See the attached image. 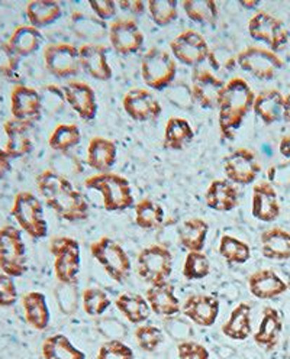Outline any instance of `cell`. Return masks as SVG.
I'll return each instance as SVG.
<instances>
[{
  "label": "cell",
  "instance_id": "obj_1",
  "mask_svg": "<svg viewBox=\"0 0 290 359\" xmlns=\"http://www.w3.org/2000/svg\"><path fill=\"white\" fill-rule=\"evenodd\" d=\"M37 187L39 194L46 200L61 219L67 222H80L88 217V205L84 196L74 189L69 178L54 170H44L37 177Z\"/></svg>",
  "mask_w": 290,
  "mask_h": 359
},
{
  "label": "cell",
  "instance_id": "obj_2",
  "mask_svg": "<svg viewBox=\"0 0 290 359\" xmlns=\"http://www.w3.org/2000/svg\"><path fill=\"white\" fill-rule=\"evenodd\" d=\"M256 95L250 84L241 77L230 80L218 100L219 129L222 138L232 140L245 116L253 109Z\"/></svg>",
  "mask_w": 290,
  "mask_h": 359
},
{
  "label": "cell",
  "instance_id": "obj_3",
  "mask_svg": "<svg viewBox=\"0 0 290 359\" xmlns=\"http://www.w3.org/2000/svg\"><path fill=\"white\" fill-rule=\"evenodd\" d=\"M84 187L102 194L103 208L107 212H124L133 206V196L128 180L115 172H100L88 177Z\"/></svg>",
  "mask_w": 290,
  "mask_h": 359
},
{
  "label": "cell",
  "instance_id": "obj_4",
  "mask_svg": "<svg viewBox=\"0 0 290 359\" xmlns=\"http://www.w3.org/2000/svg\"><path fill=\"white\" fill-rule=\"evenodd\" d=\"M12 216L19 228L32 239H44L48 235V223L44 217V206L34 193L20 191L16 194Z\"/></svg>",
  "mask_w": 290,
  "mask_h": 359
},
{
  "label": "cell",
  "instance_id": "obj_5",
  "mask_svg": "<svg viewBox=\"0 0 290 359\" xmlns=\"http://www.w3.org/2000/svg\"><path fill=\"white\" fill-rule=\"evenodd\" d=\"M50 251L54 255V273L60 284L73 287L77 284L80 273V245L69 236H55L50 242Z\"/></svg>",
  "mask_w": 290,
  "mask_h": 359
},
{
  "label": "cell",
  "instance_id": "obj_6",
  "mask_svg": "<svg viewBox=\"0 0 290 359\" xmlns=\"http://www.w3.org/2000/svg\"><path fill=\"white\" fill-rule=\"evenodd\" d=\"M0 269L12 278L27 273V246L19 229L11 224L0 228Z\"/></svg>",
  "mask_w": 290,
  "mask_h": 359
},
{
  "label": "cell",
  "instance_id": "obj_7",
  "mask_svg": "<svg viewBox=\"0 0 290 359\" xmlns=\"http://www.w3.org/2000/svg\"><path fill=\"white\" fill-rule=\"evenodd\" d=\"M91 252L110 278L119 284L126 281L131 273V259L117 241L103 236L92 243Z\"/></svg>",
  "mask_w": 290,
  "mask_h": 359
},
{
  "label": "cell",
  "instance_id": "obj_8",
  "mask_svg": "<svg viewBox=\"0 0 290 359\" xmlns=\"http://www.w3.org/2000/svg\"><path fill=\"white\" fill-rule=\"evenodd\" d=\"M177 64L170 53L162 48H151L145 53L141 62L144 83L152 90H164L176 77Z\"/></svg>",
  "mask_w": 290,
  "mask_h": 359
},
{
  "label": "cell",
  "instance_id": "obj_9",
  "mask_svg": "<svg viewBox=\"0 0 290 359\" xmlns=\"http://www.w3.org/2000/svg\"><path fill=\"white\" fill-rule=\"evenodd\" d=\"M173 271V254L169 248L159 243L147 246L138 254V274L151 284L167 283Z\"/></svg>",
  "mask_w": 290,
  "mask_h": 359
},
{
  "label": "cell",
  "instance_id": "obj_10",
  "mask_svg": "<svg viewBox=\"0 0 290 359\" xmlns=\"http://www.w3.org/2000/svg\"><path fill=\"white\" fill-rule=\"evenodd\" d=\"M237 64L244 72L263 81L273 80L277 72L283 69L282 58L276 53L261 47H249L238 53Z\"/></svg>",
  "mask_w": 290,
  "mask_h": 359
},
{
  "label": "cell",
  "instance_id": "obj_11",
  "mask_svg": "<svg viewBox=\"0 0 290 359\" xmlns=\"http://www.w3.org/2000/svg\"><path fill=\"white\" fill-rule=\"evenodd\" d=\"M249 34L253 39L264 42L270 51L283 50L289 42V31L283 22L264 11L257 12L249 22Z\"/></svg>",
  "mask_w": 290,
  "mask_h": 359
},
{
  "label": "cell",
  "instance_id": "obj_12",
  "mask_svg": "<svg viewBox=\"0 0 290 359\" xmlns=\"http://www.w3.org/2000/svg\"><path fill=\"white\" fill-rule=\"evenodd\" d=\"M44 62L50 74L57 79H69L80 73V54L74 45L60 42L44 50Z\"/></svg>",
  "mask_w": 290,
  "mask_h": 359
},
{
  "label": "cell",
  "instance_id": "obj_13",
  "mask_svg": "<svg viewBox=\"0 0 290 359\" xmlns=\"http://www.w3.org/2000/svg\"><path fill=\"white\" fill-rule=\"evenodd\" d=\"M224 171L232 184L249 186L256 182L261 165L253 151L238 148L224 158Z\"/></svg>",
  "mask_w": 290,
  "mask_h": 359
},
{
  "label": "cell",
  "instance_id": "obj_14",
  "mask_svg": "<svg viewBox=\"0 0 290 359\" xmlns=\"http://www.w3.org/2000/svg\"><path fill=\"white\" fill-rule=\"evenodd\" d=\"M170 50L177 61H180L182 64L189 67H195V69L202 64L211 53L206 39L193 29L177 35L170 42Z\"/></svg>",
  "mask_w": 290,
  "mask_h": 359
},
{
  "label": "cell",
  "instance_id": "obj_15",
  "mask_svg": "<svg viewBox=\"0 0 290 359\" xmlns=\"http://www.w3.org/2000/svg\"><path fill=\"white\" fill-rule=\"evenodd\" d=\"M42 107V96L38 90L25 84H18L12 88L11 111L13 119L32 126L34 122L41 119Z\"/></svg>",
  "mask_w": 290,
  "mask_h": 359
},
{
  "label": "cell",
  "instance_id": "obj_16",
  "mask_svg": "<svg viewBox=\"0 0 290 359\" xmlns=\"http://www.w3.org/2000/svg\"><path fill=\"white\" fill-rule=\"evenodd\" d=\"M109 41L121 55L138 53L144 45V34L132 19H118L109 28Z\"/></svg>",
  "mask_w": 290,
  "mask_h": 359
},
{
  "label": "cell",
  "instance_id": "obj_17",
  "mask_svg": "<svg viewBox=\"0 0 290 359\" xmlns=\"http://www.w3.org/2000/svg\"><path fill=\"white\" fill-rule=\"evenodd\" d=\"M124 110L137 122H148L162 115V104L152 93L144 88H132L124 97Z\"/></svg>",
  "mask_w": 290,
  "mask_h": 359
},
{
  "label": "cell",
  "instance_id": "obj_18",
  "mask_svg": "<svg viewBox=\"0 0 290 359\" xmlns=\"http://www.w3.org/2000/svg\"><path fill=\"white\" fill-rule=\"evenodd\" d=\"M224 87V81L209 70L196 67L192 73V93L195 100L204 109L218 107V100Z\"/></svg>",
  "mask_w": 290,
  "mask_h": 359
},
{
  "label": "cell",
  "instance_id": "obj_19",
  "mask_svg": "<svg viewBox=\"0 0 290 359\" xmlns=\"http://www.w3.org/2000/svg\"><path fill=\"white\" fill-rule=\"evenodd\" d=\"M65 102L83 121H93L98 115L95 90L83 81H70L62 87Z\"/></svg>",
  "mask_w": 290,
  "mask_h": 359
},
{
  "label": "cell",
  "instance_id": "obj_20",
  "mask_svg": "<svg viewBox=\"0 0 290 359\" xmlns=\"http://www.w3.org/2000/svg\"><path fill=\"white\" fill-rule=\"evenodd\" d=\"M81 69L95 80L109 81L112 79V67L107 61V51L99 43H83L79 48Z\"/></svg>",
  "mask_w": 290,
  "mask_h": 359
},
{
  "label": "cell",
  "instance_id": "obj_21",
  "mask_svg": "<svg viewBox=\"0 0 290 359\" xmlns=\"http://www.w3.org/2000/svg\"><path fill=\"white\" fill-rule=\"evenodd\" d=\"M182 311L197 326L211 327L219 316V300L208 294H193L186 299Z\"/></svg>",
  "mask_w": 290,
  "mask_h": 359
},
{
  "label": "cell",
  "instance_id": "obj_22",
  "mask_svg": "<svg viewBox=\"0 0 290 359\" xmlns=\"http://www.w3.org/2000/svg\"><path fill=\"white\" fill-rule=\"evenodd\" d=\"M253 216L264 223L275 222L280 216L277 191L269 182H261L253 189Z\"/></svg>",
  "mask_w": 290,
  "mask_h": 359
},
{
  "label": "cell",
  "instance_id": "obj_23",
  "mask_svg": "<svg viewBox=\"0 0 290 359\" xmlns=\"http://www.w3.org/2000/svg\"><path fill=\"white\" fill-rule=\"evenodd\" d=\"M250 293L260 300H272L289 290L287 283L283 281L273 269H260L249 278Z\"/></svg>",
  "mask_w": 290,
  "mask_h": 359
},
{
  "label": "cell",
  "instance_id": "obj_24",
  "mask_svg": "<svg viewBox=\"0 0 290 359\" xmlns=\"http://www.w3.org/2000/svg\"><path fill=\"white\" fill-rule=\"evenodd\" d=\"M145 299L151 307V311H154L157 316L173 318L182 310L180 302L174 294V287L169 283L151 285L147 290Z\"/></svg>",
  "mask_w": 290,
  "mask_h": 359
},
{
  "label": "cell",
  "instance_id": "obj_25",
  "mask_svg": "<svg viewBox=\"0 0 290 359\" xmlns=\"http://www.w3.org/2000/svg\"><path fill=\"white\" fill-rule=\"evenodd\" d=\"M31 125L19 122L16 119H9L4 125L6 135V147L5 151L11 158H22L31 154L34 145L31 140Z\"/></svg>",
  "mask_w": 290,
  "mask_h": 359
},
{
  "label": "cell",
  "instance_id": "obj_26",
  "mask_svg": "<svg viewBox=\"0 0 290 359\" xmlns=\"http://www.w3.org/2000/svg\"><path fill=\"white\" fill-rule=\"evenodd\" d=\"M282 332L283 319L279 310L275 307H264L258 330L254 334V342L265 351H272L279 344Z\"/></svg>",
  "mask_w": 290,
  "mask_h": 359
},
{
  "label": "cell",
  "instance_id": "obj_27",
  "mask_svg": "<svg viewBox=\"0 0 290 359\" xmlns=\"http://www.w3.org/2000/svg\"><path fill=\"white\" fill-rule=\"evenodd\" d=\"M205 200L215 212H231L238 206V190L230 180H213L206 190Z\"/></svg>",
  "mask_w": 290,
  "mask_h": 359
},
{
  "label": "cell",
  "instance_id": "obj_28",
  "mask_svg": "<svg viewBox=\"0 0 290 359\" xmlns=\"http://www.w3.org/2000/svg\"><path fill=\"white\" fill-rule=\"evenodd\" d=\"M284 96L276 88L263 90L256 96L253 110L264 125H273L283 119Z\"/></svg>",
  "mask_w": 290,
  "mask_h": 359
},
{
  "label": "cell",
  "instance_id": "obj_29",
  "mask_svg": "<svg viewBox=\"0 0 290 359\" xmlns=\"http://www.w3.org/2000/svg\"><path fill=\"white\" fill-rule=\"evenodd\" d=\"M118 148L114 141L95 137L87 147V164L99 172H107L117 161Z\"/></svg>",
  "mask_w": 290,
  "mask_h": 359
},
{
  "label": "cell",
  "instance_id": "obj_30",
  "mask_svg": "<svg viewBox=\"0 0 290 359\" xmlns=\"http://www.w3.org/2000/svg\"><path fill=\"white\" fill-rule=\"evenodd\" d=\"M22 307H24L25 319L35 330H46L50 325L51 314L47 303V297L39 291H29L22 297Z\"/></svg>",
  "mask_w": 290,
  "mask_h": 359
},
{
  "label": "cell",
  "instance_id": "obj_31",
  "mask_svg": "<svg viewBox=\"0 0 290 359\" xmlns=\"http://www.w3.org/2000/svg\"><path fill=\"white\" fill-rule=\"evenodd\" d=\"M261 252L273 261L290 258V233L282 228H272L261 233Z\"/></svg>",
  "mask_w": 290,
  "mask_h": 359
},
{
  "label": "cell",
  "instance_id": "obj_32",
  "mask_svg": "<svg viewBox=\"0 0 290 359\" xmlns=\"http://www.w3.org/2000/svg\"><path fill=\"white\" fill-rule=\"evenodd\" d=\"M251 330V306L249 303H239L222 326V333L232 341H245L250 338Z\"/></svg>",
  "mask_w": 290,
  "mask_h": 359
},
{
  "label": "cell",
  "instance_id": "obj_33",
  "mask_svg": "<svg viewBox=\"0 0 290 359\" xmlns=\"http://www.w3.org/2000/svg\"><path fill=\"white\" fill-rule=\"evenodd\" d=\"M42 42L44 36L41 31L31 25L18 27L8 41L11 48L19 58H25L35 54L41 48Z\"/></svg>",
  "mask_w": 290,
  "mask_h": 359
},
{
  "label": "cell",
  "instance_id": "obj_34",
  "mask_svg": "<svg viewBox=\"0 0 290 359\" xmlns=\"http://www.w3.org/2000/svg\"><path fill=\"white\" fill-rule=\"evenodd\" d=\"M25 12L29 25L37 29L53 25L62 15V9L55 0H32Z\"/></svg>",
  "mask_w": 290,
  "mask_h": 359
},
{
  "label": "cell",
  "instance_id": "obj_35",
  "mask_svg": "<svg viewBox=\"0 0 290 359\" xmlns=\"http://www.w3.org/2000/svg\"><path fill=\"white\" fill-rule=\"evenodd\" d=\"M209 232V224L200 217H192L183 222L178 229V241L187 251H202L206 236Z\"/></svg>",
  "mask_w": 290,
  "mask_h": 359
},
{
  "label": "cell",
  "instance_id": "obj_36",
  "mask_svg": "<svg viewBox=\"0 0 290 359\" xmlns=\"http://www.w3.org/2000/svg\"><path fill=\"white\" fill-rule=\"evenodd\" d=\"M115 306L132 325H141L147 322L151 314V307L147 299L140 294L124 293L115 300Z\"/></svg>",
  "mask_w": 290,
  "mask_h": 359
},
{
  "label": "cell",
  "instance_id": "obj_37",
  "mask_svg": "<svg viewBox=\"0 0 290 359\" xmlns=\"http://www.w3.org/2000/svg\"><path fill=\"white\" fill-rule=\"evenodd\" d=\"M42 356L44 359H86V353L62 333L51 334L44 341Z\"/></svg>",
  "mask_w": 290,
  "mask_h": 359
},
{
  "label": "cell",
  "instance_id": "obj_38",
  "mask_svg": "<svg viewBox=\"0 0 290 359\" xmlns=\"http://www.w3.org/2000/svg\"><path fill=\"white\" fill-rule=\"evenodd\" d=\"M195 138V132L189 121L183 118H170L164 132V148L180 151Z\"/></svg>",
  "mask_w": 290,
  "mask_h": 359
},
{
  "label": "cell",
  "instance_id": "obj_39",
  "mask_svg": "<svg viewBox=\"0 0 290 359\" xmlns=\"http://www.w3.org/2000/svg\"><path fill=\"white\" fill-rule=\"evenodd\" d=\"M136 222L141 229H159L164 223V209L151 198H143L136 205Z\"/></svg>",
  "mask_w": 290,
  "mask_h": 359
},
{
  "label": "cell",
  "instance_id": "obj_40",
  "mask_svg": "<svg viewBox=\"0 0 290 359\" xmlns=\"http://www.w3.org/2000/svg\"><path fill=\"white\" fill-rule=\"evenodd\" d=\"M81 141V133L77 125L74 123H61L55 126L50 135L48 145L53 151L58 154H69V151L77 147Z\"/></svg>",
  "mask_w": 290,
  "mask_h": 359
},
{
  "label": "cell",
  "instance_id": "obj_41",
  "mask_svg": "<svg viewBox=\"0 0 290 359\" xmlns=\"http://www.w3.org/2000/svg\"><path fill=\"white\" fill-rule=\"evenodd\" d=\"M72 29L79 38L86 39H100L107 32V27L103 20L81 12L72 15Z\"/></svg>",
  "mask_w": 290,
  "mask_h": 359
},
{
  "label": "cell",
  "instance_id": "obj_42",
  "mask_svg": "<svg viewBox=\"0 0 290 359\" xmlns=\"http://www.w3.org/2000/svg\"><path fill=\"white\" fill-rule=\"evenodd\" d=\"M219 254L228 264H245L251 258V248L244 242L231 235H224L219 242Z\"/></svg>",
  "mask_w": 290,
  "mask_h": 359
},
{
  "label": "cell",
  "instance_id": "obj_43",
  "mask_svg": "<svg viewBox=\"0 0 290 359\" xmlns=\"http://www.w3.org/2000/svg\"><path fill=\"white\" fill-rule=\"evenodd\" d=\"M186 16L202 25H213L218 20V5L213 0H185Z\"/></svg>",
  "mask_w": 290,
  "mask_h": 359
},
{
  "label": "cell",
  "instance_id": "obj_44",
  "mask_svg": "<svg viewBox=\"0 0 290 359\" xmlns=\"http://www.w3.org/2000/svg\"><path fill=\"white\" fill-rule=\"evenodd\" d=\"M211 274L209 258L202 251H189L183 265V276L190 281L204 280Z\"/></svg>",
  "mask_w": 290,
  "mask_h": 359
},
{
  "label": "cell",
  "instance_id": "obj_45",
  "mask_svg": "<svg viewBox=\"0 0 290 359\" xmlns=\"http://www.w3.org/2000/svg\"><path fill=\"white\" fill-rule=\"evenodd\" d=\"M81 302H83V309H84L86 314H87V316H91V318L102 316V314L110 306L109 296L105 293L102 288H98V287L86 288L83 291Z\"/></svg>",
  "mask_w": 290,
  "mask_h": 359
},
{
  "label": "cell",
  "instance_id": "obj_46",
  "mask_svg": "<svg viewBox=\"0 0 290 359\" xmlns=\"http://www.w3.org/2000/svg\"><path fill=\"white\" fill-rule=\"evenodd\" d=\"M147 8L154 24L159 27L170 25L178 16L176 0H150Z\"/></svg>",
  "mask_w": 290,
  "mask_h": 359
},
{
  "label": "cell",
  "instance_id": "obj_47",
  "mask_svg": "<svg viewBox=\"0 0 290 359\" xmlns=\"http://www.w3.org/2000/svg\"><path fill=\"white\" fill-rule=\"evenodd\" d=\"M136 339L140 348L145 352H154L163 344V330L154 325H141L136 330Z\"/></svg>",
  "mask_w": 290,
  "mask_h": 359
},
{
  "label": "cell",
  "instance_id": "obj_48",
  "mask_svg": "<svg viewBox=\"0 0 290 359\" xmlns=\"http://www.w3.org/2000/svg\"><path fill=\"white\" fill-rule=\"evenodd\" d=\"M19 57L13 53L11 45L0 39V76L13 77L19 70Z\"/></svg>",
  "mask_w": 290,
  "mask_h": 359
},
{
  "label": "cell",
  "instance_id": "obj_49",
  "mask_svg": "<svg viewBox=\"0 0 290 359\" xmlns=\"http://www.w3.org/2000/svg\"><path fill=\"white\" fill-rule=\"evenodd\" d=\"M96 359H133V351L124 342L112 339L99 348Z\"/></svg>",
  "mask_w": 290,
  "mask_h": 359
},
{
  "label": "cell",
  "instance_id": "obj_50",
  "mask_svg": "<svg viewBox=\"0 0 290 359\" xmlns=\"http://www.w3.org/2000/svg\"><path fill=\"white\" fill-rule=\"evenodd\" d=\"M209 64L216 72H232L237 65V57L225 48H215L209 53Z\"/></svg>",
  "mask_w": 290,
  "mask_h": 359
},
{
  "label": "cell",
  "instance_id": "obj_51",
  "mask_svg": "<svg viewBox=\"0 0 290 359\" xmlns=\"http://www.w3.org/2000/svg\"><path fill=\"white\" fill-rule=\"evenodd\" d=\"M16 302L18 288L15 280L5 273H0V307H12Z\"/></svg>",
  "mask_w": 290,
  "mask_h": 359
},
{
  "label": "cell",
  "instance_id": "obj_52",
  "mask_svg": "<svg viewBox=\"0 0 290 359\" xmlns=\"http://www.w3.org/2000/svg\"><path fill=\"white\" fill-rule=\"evenodd\" d=\"M177 353L180 359H211L209 351L197 342L186 341L177 345Z\"/></svg>",
  "mask_w": 290,
  "mask_h": 359
},
{
  "label": "cell",
  "instance_id": "obj_53",
  "mask_svg": "<svg viewBox=\"0 0 290 359\" xmlns=\"http://www.w3.org/2000/svg\"><path fill=\"white\" fill-rule=\"evenodd\" d=\"M88 6L95 12L96 18L105 22L107 19H112L117 15L118 4H115L114 0H91Z\"/></svg>",
  "mask_w": 290,
  "mask_h": 359
},
{
  "label": "cell",
  "instance_id": "obj_54",
  "mask_svg": "<svg viewBox=\"0 0 290 359\" xmlns=\"http://www.w3.org/2000/svg\"><path fill=\"white\" fill-rule=\"evenodd\" d=\"M119 9H122L124 12H128V13H132L136 16H140L145 12V4L143 2V0H121V2L118 4Z\"/></svg>",
  "mask_w": 290,
  "mask_h": 359
},
{
  "label": "cell",
  "instance_id": "obj_55",
  "mask_svg": "<svg viewBox=\"0 0 290 359\" xmlns=\"http://www.w3.org/2000/svg\"><path fill=\"white\" fill-rule=\"evenodd\" d=\"M11 156L8 155V152L0 148V180H4L12 170V163H11Z\"/></svg>",
  "mask_w": 290,
  "mask_h": 359
},
{
  "label": "cell",
  "instance_id": "obj_56",
  "mask_svg": "<svg viewBox=\"0 0 290 359\" xmlns=\"http://www.w3.org/2000/svg\"><path fill=\"white\" fill-rule=\"evenodd\" d=\"M279 151H280V155L283 156V158H286L290 164V133L282 138V141L279 144Z\"/></svg>",
  "mask_w": 290,
  "mask_h": 359
},
{
  "label": "cell",
  "instance_id": "obj_57",
  "mask_svg": "<svg viewBox=\"0 0 290 359\" xmlns=\"http://www.w3.org/2000/svg\"><path fill=\"white\" fill-rule=\"evenodd\" d=\"M283 119L290 125V93L284 96V106H283Z\"/></svg>",
  "mask_w": 290,
  "mask_h": 359
},
{
  "label": "cell",
  "instance_id": "obj_58",
  "mask_svg": "<svg viewBox=\"0 0 290 359\" xmlns=\"http://www.w3.org/2000/svg\"><path fill=\"white\" fill-rule=\"evenodd\" d=\"M239 5L245 9H256L260 5V0H239Z\"/></svg>",
  "mask_w": 290,
  "mask_h": 359
},
{
  "label": "cell",
  "instance_id": "obj_59",
  "mask_svg": "<svg viewBox=\"0 0 290 359\" xmlns=\"http://www.w3.org/2000/svg\"><path fill=\"white\" fill-rule=\"evenodd\" d=\"M287 287L290 288V276H289V283H287Z\"/></svg>",
  "mask_w": 290,
  "mask_h": 359
}]
</instances>
